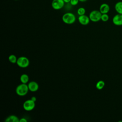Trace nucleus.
I'll use <instances>...</instances> for the list:
<instances>
[{
    "label": "nucleus",
    "mask_w": 122,
    "mask_h": 122,
    "mask_svg": "<svg viewBox=\"0 0 122 122\" xmlns=\"http://www.w3.org/2000/svg\"><path fill=\"white\" fill-rule=\"evenodd\" d=\"M78 19L79 23L83 25H86L88 24L90 21L89 17L85 14L79 16Z\"/></svg>",
    "instance_id": "8"
},
{
    "label": "nucleus",
    "mask_w": 122,
    "mask_h": 122,
    "mask_svg": "<svg viewBox=\"0 0 122 122\" xmlns=\"http://www.w3.org/2000/svg\"><path fill=\"white\" fill-rule=\"evenodd\" d=\"M114 9L118 13L122 14V1L117 2L114 6Z\"/></svg>",
    "instance_id": "12"
},
{
    "label": "nucleus",
    "mask_w": 122,
    "mask_h": 122,
    "mask_svg": "<svg viewBox=\"0 0 122 122\" xmlns=\"http://www.w3.org/2000/svg\"><path fill=\"white\" fill-rule=\"evenodd\" d=\"M29 90L28 85L22 83L16 87V92L19 96H23L27 94Z\"/></svg>",
    "instance_id": "2"
},
{
    "label": "nucleus",
    "mask_w": 122,
    "mask_h": 122,
    "mask_svg": "<svg viewBox=\"0 0 122 122\" xmlns=\"http://www.w3.org/2000/svg\"><path fill=\"white\" fill-rule=\"evenodd\" d=\"M77 14L80 16V15H84L85 12H86V10L85 8H83V7H80L78 9L77 11Z\"/></svg>",
    "instance_id": "16"
},
{
    "label": "nucleus",
    "mask_w": 122,
    "mask_h": 122,
    "mask_svg": "<svg viewBox=\"0 0 122 122\" xmlns=\"http://www.w3.org/2000/svg\"><path fill=\"white\" fill-rule=\"evenodd\" d=\"M35 106V102L32 100L30 99L25 101L23 104V107L24 109L27 111H30L32 110Z\"/></svg>",
    "instance_id": "5"
},
{
    "label": "nucleus",
    "mask_w": 122,
    "mask_h": 122,
    "mask_svg": "<svg viewBox=\"0 0 122 122\" xmlns=\"http://www.w3.org/2000/svg\"><path fill=\"white\" fill-rule=\"evenodd\" d=\"M104 86H105V82L104 81L102 80H100L98 81L96 84V88L99 90L102 89L104 88Z\"/></svg>",
    "instance_id": "14"
},
{
    "label": "nucleus",
    "mask_w": 122,
    "mask_h": 122,
    "mask_svg": "<svg viewBox=\"0 0 122 122\" xmlns=\"http://www.w3.org/2000/svg\"><path fill=\"white\" fill-rule=\"evenodd\" d=\"M62 20L64 23L67 24H73L76 20L75 15L71 12L64 13L62 17Z\"/></svg>",
    "instance_id": "1"
},
{
    "label": "nucleus",
    "mask_w": 122,
    "mask_h": 122,
    "mask_svg": "<svg viewBox=\"0 0 122 122\" xmlns=\"http://www.w3.org/2000/svg\"><path fill=\"white\" fill-rule=\"evenodd\" d=\"M102 13L98 10H92L89 14V18L90 20L92 22H98L101 20Z\"/></svg>",
    "instance_id": "3"
},
{
    "label": "nucleus",
    "mask_w": 122,
    "mask_h": 122,
    "mask_svg": "<svg viewBox=\"0 0 122 122\" xmlns=\"http://www.w3.org/2000/svg\"><path fill=\"white\" fill-rule=\"evenodd\" d=\"M27 120L25 118H22L20 119V122H27Z\"/></svg>",
    "instance_id": "19"
},
{
    "label": "nucleus",
    "mask_w": 122,
    "mask_h": 122,
    "mask_svg": "<svg viewBox=\"0 0 122 122\" xmlns=\"http://www.w3.org/2000/svg\"><path fill=\"white\" fill-rule=\"evenodd\" d=\"M113 23L116 26L122 25V14L118 13L114 16L112 18Z\"/></svg>",
    "instance_id": "7"
},
{
    "label": "nucleus",
    "mask_w": 122,
    "mask_h": 122,
    "mask_svg": "<svg viewBox=\"0 0 122 122\" xmlns=\"http://www.w3.org/2000/svg\"><path fill=\"white\" fill-rule=\"evenodd\" d=\"M65 3L63 0H52L51 7L54 10H59L63 7Z\"/></svg>",
    "instance_id": "6"
},
{
    "label": "nucleus",
    "mask_w": 122,
    "mask_h": 122,
    "mask_svg": "<svg viewBox=\"0 0 122 122\" xmlns=\"http://www.w3.org/2000/svg\"><path fill=\"white\" fill-rule=\"evenodd\" d=\"M8 59L10 62L12 63H15L17 62L18 59H17V57L15 55L11 54L9 56Z\"/></svg>",
    "instance_id": "15"
},
{
    "label": "nucleus",
    "mask_w": 122,
    "mask_h": 122,
    "mask_svg": "<svg viewBox=\"0 0 122 122\" xmlns=\"http://www.w3.org/2000/svg\"><path fill=\"white\" fill-rule=\"evenodd\" d=\"M110 6L107 3L102 4L99 8V10L102 14L108 13L110 11Z\"/></svg>",
    "instance_id": "10"
},
{
    "label": "nucleus",
    "mask_w": 122,
    "mask_h": 122,
    "mask_svg": "<svg viewBox=\"0 0 122 122\" xmlns=\"http://www.w3.org/2000/svg\"><path fill=\"white\" fill-rule=\"evenodd\" d=\"M87 0H79V1L80 2H85Z\"/></svg>",
    "instance_id": "22"
},
{
    "label": "nucleus",
    "mask_w": 122,
    "mask_h": 122,
    "mask_svg": "<svg viewBox=\"0 0 122 122\" xmlns=\"http://www.w3.org/2000/svg\"><path fill=\"white\" fill-rule=\"evenodd\" d=\"M109 19V16L107 13L102 14L101 16V20L103 22L107 21Z\"/></svg>",
    "instance_id": "17"
},
{
    "label": "nucleus",
    "mask_w": 122,
    "mask_h": 122,
    "mask_svg": "<svg viewBox=\"0 0 122 122\" xmlns=\"http://www.w3.org/2000/svg\"><path fill=\"white\" fill-rule=\"evenodd\" d=\"M70 0H63V1H64V2L65 3H69V2H70Z\"/></svg>",
    "instance_id": "21"
},
{
    "label": "nucleus",
    "mask_w": 122,
    "mask_h": 122,
    "mask_svg": "<svg viewBox=\"0 0 122 122\" xmlns=\"http://www.w3.org/2000/svg\"><path fill=\"white\" fill-rule=\"evenodd\" d=\"M31 100H32L33 101H34V102H36V98L35 97H34V96H33V97H32L31 98V99H30Z\"/></svg>",
    "instance_id": "20"
},
{
    "label": "nucleus",
    "mask_w": 122,
    "mask_h": 122,
    "mask_svg": "<svg viewBox=\"0 0 122 122\" xmlns=\"http://www.w3.org/2000/svg\"><path fill=\"white\" fill-rule=\"evenodd\" d=\"M20 80L21 83L26 84L29 80V77L27 74H22L20 77Z\"/></svg>",
    "instance_id": "13"
},
{
    "label": "nucleus",
    "mask_w": 122,
    "mask_h": 122,
    "mask_svg": "<svg viewBox=\"0 0 122 122\" xmlns=\"http://www.w3.org/2000/svg\"></svg>",
    "instance_id": "23"
},
{
    "label": "nucleus",
    "mask_w": 122,
    "mask_h": 122,
    "mask_svg": "<svg viewBox=\"0 0 122 122\" xmlns=\"http://www.w3.org/2000/svg\"><path fill=\"white\" fill-rule=\"evenodd\" d=\"M16 63L20 67L24 68L27 67L29 66L30 61L27 57L24 56H21L18 58Z\"/></svg>",
    "instance_id": "4"
},
{
    "label": "nucleus",
    "mask_w": 122,
    "mask_h": 122,
    "mask_svg": "<svg viewBox=\"0 0 122 122\" xmlns=\"http://www.w3.org/2000/svg\"><path fill=\"white\" fill-rule=\"evenodd\" d=\"M79 1V0H71L70 3L72 6H76L78 4Z\"/></svg>",
    "instance_id": "18"
},
{
    "label": "nucleus",
    "mask_w": 122,
    "mask_h": 122,
    "mask_svg": "<svg viewBox=\"0 0 122 122\" xmlns=\"http://www.w3.org/2000/svg\"><path fill=\"white\" fill-rule=\"evenodd\" d=\"M29 89L32 92H36L39 89V84L37 82L34 81H31L28 84Z\"/></svg>",
    "instance_id": "9"
},
{
    "label": "nucleus",
    "mask_w": 122,
    "mask_h": 122,
    "mask_svg": "<svg viewBox=\"0 0 122 122\" xmlns=\"http://www.w3.org/2000/svg\"><path fill=\"white\" fill-rule=\"evenodd\" d=\"M5 121L6 122H19L20 120L17 116L11 115L6 118Z\"/></svg>",
    "instance_id": "11"
}]
</instances>
